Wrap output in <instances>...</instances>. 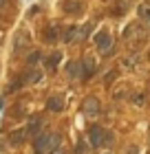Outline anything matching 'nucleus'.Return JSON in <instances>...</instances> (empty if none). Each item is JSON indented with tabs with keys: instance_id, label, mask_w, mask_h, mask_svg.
<instances>
[{
	"instance_id": "obj_20",
	"label": "nucleus",
	"mask_w": 150,
	"mask_h": 154,
	"mask_svg": "<svg viewBox=\"0 0 150 154\" xmlns=\"http://www.w3.org/2000/svg\"><path fill=\"white\" fill-rule=\"evenodd\" d=\"M38 60H40V55H38V53H31L29 57H27V62H29V64H35Z\"/></svg>"
},
{
	"instance_id": "obj_19",
	"label": "nucleus",
	"mask_w": 150,
	"mask_h": 154,
	"mask_svg": "<svg viewBox=\"0 0 150 154\" xmlns=\"http://www.w3.org/2000/svg\"><path fill=\"white\" fill-rule=\"evenodd\" d=\"M144 101H146L144 95H135V97H132V103H135V106H144Z\"/></svg>"
},
{
	"instance_id": "obj_5",
	"label": "nucleus",
	"mask_w": 150,
	"mask_h": 154,
	"mask_svg": "<svg viewBox=\"0 0 150 154\" xmlns=\"http://www.w3.org/2000/svg\"><path fill=\"white\" fill-rule=\"evenodd\" d=\"M27 44H29V33L22 29V31H18V33H16V38H13V51H16V53L24 51Z\"/></svg>"
},
{
	"instance_id": "obj_18",
	"label": "nucleus",
	"mask_w": 150,
	"mask_h": 154,
	"mask_svg": "<svg viewBox=\"0 0 150 154\" xmlns=\"http://www.w3.org/2000/svg\"><path fill=\"white\" fill-rule=\"evenodd\" d=\"M126 7H128L126 2H119V5H115V7H113V9H110V11H113V16H119V11H124Z\"/></svg>"
},
{
	"instance_id": "obj_7",
	"label": "nucleus",
	"mask_w": 150,
	"mask_h": 154,
	"mask_svg": "<svg viewBox=\"0 0 150 154\" xmlns=\"http://www.w3.org/2000/svg\"><path fill=\"white\" fill-rule=\"evenodd\" d=\"M40 79H42V73L35 71V68H29V71L20 77V84H35V82H40Z\"/></svg>"
},
{
	"instance_id": "obj_16",
	"label": "nucleus",
	"mask_w": 150,
	"mask_h": 154,
	"mask_svg": "<svg viewBox=\"0 0 150 154\" xmlns=\"http://www.w3.org/2000/svg\"><path fill=\"white\" fill-rule=\"evenodd\" d=\"M77 68H80V64H77V62H71V64L66 66V75L69 77H75L77 75Z\"/></svg>"
},
{
	"instance_id": "obj_14",
	"label": "nucleus",
	"mask_w": 150,
	"mask_h": 154,
	"mask_svg": "<svg viewBox=\"0 0 150 154\" xmlns=\"http://www.w3.org/2000/svg\"><path fill=\"white\" fill-rule=\"evenodd\" d=\"M75 31H77V26H66V29H64V33H62V40H64V42L75 40V38H77V35H75Z\"/></svg>"
},
{
	"instance_id": "obj_8",
	"label": "nucleus",
	"mask_w": 150,
	"mask_h": 154,
	"mask_svg": "<svg viewBox=\"0 0 150 154\" xmlns=\"http://www.w3.org/2000/svg\"><path fill=\"white\" fill-rule=\"evenodd\" d=\"M80 71H82V77H84V79H86V77H91L93 73H95V62H93V57H84V60H82Z\"/></svg>"
},
{
	"instance_id": "obj_10",
	"label": "nucleus",
	"mask_w": 150,
	"mask_h": 154,
	"mask_svg": "<svg viewBox=\"0 0 150 154\" xmlns=\"http://www.w3.org/2000/svg\"><path fill=\"white\" fill-rule=\"evenodd\" d=\"M46 108H49V110H53V112H60V110L64 108V101H62V97H49V101H46Z\"/></svg>"
},
{
	"instance_id": "obj_13",
	"label": "nucleus",
	"mask_w": 150,
	"mask_h": 154,
	"mask_svg": "<svg viewBox=\"0 0 150 154\" xmlns=\"http://www.w3.org/2000/svg\"><path fill=\"white\" fill-rule=\"evenodd\" d=\"M44 40L46 42H55V40H58V24H53V26H49V29H46Z\"/></svg>"
},
{
	"instance_id": "obj_6",
	"label": "nucleus",
	"mask_w": 150,
	"mask_h": 154,
	"mask_svg": "<svg viewBox=\"0 0 150 154\" xmlns=\"http://www.w3.org/2000/svg\"><path fill=\"white\" fill-rule=\"evenodd\" d=\"M62 9L66 13H71V16H80L82 9H84V5H82V0H64Z\"/></svg>"
},
{
	"instance_id": "obj_21",
	"label": "nucleus",
	"mask_w": 150,
	"mask_h": 154,
	"mask_svg": "<svg viewBox=\"0 0 150 154\" xmlns=\"http://www.w3.org/2000/svg\"><path fill=\"white\" fill-rule=\"evenodd\" d=\"M9 2H11V0H0V13H2L7 7H9Z\"/></svg>"
},
{
	"instance_id": "obj_23",
	"label": "nucleus",
	"mask_w": 150,
	"mask_h": 154,
	"mask_svg": "<svg viewBox=\"0 0 150 154\" xmlns=\"http://www.w3.org/2000/svg\"><path fill=\"white\" fill-rule=\"evenodd\" d=\"M148 2H150V0H148Z\"/></svg>"
},
{
	"instance_id": "obj_22",
	"label": "nucleus",
	"mask_w": 150,
	"mask_h": 154,
	"mask_svg": "<svg viewBox=\"0 0 150 154\" xmlns=\"http://www.w3.org/2000/svg\"><path fill=\"white\" fill-rule=\"evenodd\" d=\"M51 154H66V152H64V150H62V148H58V150H53V152H51Z\"/></svg>"
},
{
	"instance_id": "obj_3",
	"label": "nucleus",
	"mask_w": 150,
	"mask_h": 154,
	"mask_svg": "<svg viewBox=\"0 0 150 154\" xmlns=\"http://www.w3.org/2000/svg\"><path fill=\"white\" fill-rule=\"evenodd\" d=\"M95 44H97V48H99V51H106V53H110L113 51V38H110V33L108 31H99L97 33V35H95Z\"/></svg>"
},
{
	"instance_id": "obj_1",
	"label": "nucleus",
	"mask_w": 150,
	"mask_h": 154,
	"mask_svg": "<svg viewBox=\"0 0 150 154\" xmlns=\"http://www.w3.org/2000/svg\"><path fill=\"white\" fill-rule=\"evenodd\" d=\"M88 141L93 148H99V145H113V134L110 132H106L104 128H99V125H91L88 128Z\"/></svg>"
},
{
	"instance_id": "obj_15",
	"label": "nucleus",
	"mask_w": 150,
	"mask_h": 154,
	"mask_svg": "<svg viewBox=\"0 0 150 154\" xmlns=\"http://www.w3.org/2000/svg\"><path fill=\"white\" fill-rule=\"evenodd\" d=\"M60 60H62V55L60 53H53V55H49V60H46V66L49 68H55L60 64Z\"/></svg>"
},
{
	"instance_id": "obj_17",
	"label": "nucleus",
	"mask_w": 150,
	"mask_h": 154,
	"mask_svg": "<svg viewBox=\"0 0 150 154\" xmlns=\"http://www.w3.org/2000/svg\"><path fill=\"white\" fill-rule=\"evenodd\" d=\"M91 26H93V24H84L82 29H80V33H77V38H80V40H82V38H88V33H91Z\"/></svg>"
},
{
	"instance_id": "obj_9",
	"label": "nucleus",
	"mask_w": 150,
	"mask_h": 154,
	"mask_svg": "<svg viewBox=\"0 0 150 154\" xmlns=\"http://www.w3.org/2000/svg\"><path fill=\"white\" fill-rule=\"evenodd\" d=\"M24 132H27V137H38V134H40V117L29 119V123H27Z\"/></svg>"
},
{
	"instance_id": "obj_12",
	"label": "nucleus",
	"mask_w": 150,
	"mask_h": 154,
	"mask_svg": "<svg viewBox=\"0 0 150 154\" xmlns=\"http://www.w3.org/2000/svg\"><path fill=\"white\" fill-rule=\"evenodd\" d=\"M137 13H139V18L144 20V22H148V24H150V7H148V5H139Z\"/></svg>"
},
{
	"instance_id": "obj_11",
	"label": "nucleus",
	"mask_w": 150,
	"mask_h": 154,
	"mask_svg": "<svg viewBox=\"0 0 150 154\" xmlns=\"http://www.w3.org/2000/svg\"><path fill=\"white\" fill-rule=\"evenodd\" d=\"M24 137H27L24 130H16V132H11V134H9V143L11 145H20V143L24 141Z\"/></svg>"
},
{
	"instance_id": "obj_4",
	"label": "nucleus",
	"mask_w": 150,
	"mask_h": 154,
	"mask_svg": "<svg viewBox=\"0 0 150 154\" xmlns=\"http://www.w3.org/2000/svg\"><path fill=\"white\" fill-rule=\"evenodd\" d=\"M82 112L86 115L88 119H95L99 115V101H97V97H86L82 103Z\"/></svg>"
},
{
	"instance_id": "obj_2",
	"label": "nucleus",
	"mask_w": 150,
	"mask_h": 154,
	"mask_svg": "<svg viewBox=\"0 0 150 154\" xmlns=\"http://www.w3.org/2000/svg\"><path fill=\"white\" fill-rule=\"evenodd\" d=\"M35 154H51V134L49 132H40L33 141Z\"/></svg>"
}]
</instances>
